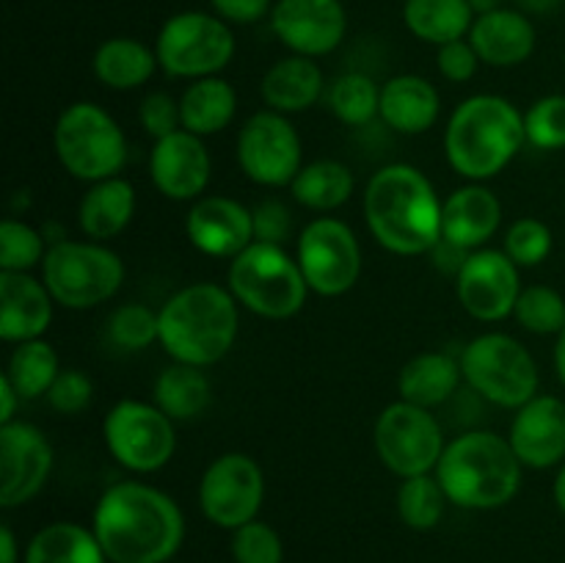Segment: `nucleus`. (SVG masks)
Returning a JSON list of instances; mask_svg holds the SVG:
<instances>
[{
    "label": "nucleus",
    "mask_w": 565,
    "mask_h": 563,
    "mask_svg": "<svg viewBox=\"0 0 565 563\" xmlns=\"http://www.w3.org/2000/svg\"><path fill=\"white\" fill-rule=\"evenodd\" d=\"M92 530L110 563H169L185 541V513L158 486L116 480L94 506Z\"/></svg>",
    "instance_id": "1"
},
{
    "label": "nucleus",
    "mask_w": 565,
    "mask_h": 563,
    "mask_svg": "<svg viewBox=\"0 0 565 563\" xmlns=\"http://www.w3.org/2000/svg\"><path fill=\"white\" fill-rule=\"evenodd\" d=\"M441 202L445 199L417 166L386 163L364 188V224L390 254L419 257L441 241Z\"/></svg>",
    "instance_id": "2"
},
{
    "label": "nucleus",
    "mask_w": 565,
    "mask_h": 563,
    "mask_svg": "<svg viewBox=\"0 0 565 563\" xmlns=\"http://www.w3.org/2000/svg\"><path fill=\"white\" fill-rule=\"evenodd\" d=\"M524 147V114L500 94H472L447 119L445 158L467 182L500 177Z\"/></svg>",
    "instance_id": "3"
},
{
    "label": "nucleus",
    "mask_w": 565,
    "mask_h": 563,
    "mask_svg": "<svg viewBox=\"0 0 565 563\" xmlns=\"http://www.w3.org/2000/svg\"><path fill=\"white\" fill-rule=\"evenodd\" d=\"M241 304L218 282H193L160 304V348L171 362L213 368L235 348Z\"/></svg>",
    "instance_id": "4"
},
{
    "label": "nucleus",
    "mask_w": 565,
    "mask_h": 563,
    "mask_svg": "<svg viewBox=\"0 0 565 563\" xmlns=\"http://www.w3.org/2000/svg\"><path fill=\"white\" fill-rule=\"evenodd\" d=\"M434 475L450 506L463 511H497L519 495L524 467L508 436L472 428L447 442Z\"/></svg>",
    "instance_id": "5"
},
{
    "label": "nucleus",
    "mask_w": 565,
    "mask_h": 563,
    "mask_svg": "<svg viewBox=\"0 0 565 563\" xmlns=\"http://www.w3.org/2000/svg\"><path fill=\"white\" fill-rule=\"evenodd\" d=\"M226 287L243 309L265 320L296 318L312 293L296 254L259 241L230 259Z\"/></svg>",
    "instance_id": "6"
},
{
    "label": "nucleus",
    "mask_w": 565,
    "mask_h": 563,
    "mask_svg": "<svg viewBox=\"0 0 565 563\" xmlns=\"http://www.w3.org/2000/svg\"><path fill=\"white\" fill-rule=\"evenodd\" d=\"M53 149L66 174L88 185L121 177L130 158L121 125L92 99H77L61 110L53 127Z\"/></svg>",
    "instance_id": "7"
},
{
    "label": "nucleus",
    "mask_w": 565,
    "mask_h": 563,
    "mask_svg": "<svg viewBox=\"0 0 565 563\" xmlns=\"http://www.w3.org/2000/svg\"><path fill=\"white\" fill-rule=\"evenodd\" d=\"M125 259L99 241H53L42 263V282L55 304L72 312L110 301L125 285Z\"/></svg>",
    "instance_id": "8"
},
{
    "label": "nucleus",
    "mask_w": 565,
    "mask_h": 563,
    "mask_svg": "<svg viewBox=\"0 0 565 563\" xmlns=\"http://www.w3.org/2000/svg\"><path fill=\"white\" fill-rule=\"evenodd\" d=\"M463 384L486 403L500 408H522L539 395L541 373L524 342L505 331L472 337L458 353Z\"/></svg>",
    "instance_id": "9"
},
{
    "label": "nucleus",
    "mask_w": 565,
    "mask_h": 563,
    "mask_svg": "<svg viewBox=\"0 0 565 563\" xmlns=\"http://www.w3.org/2000/svg\"><path fill=\"white\" fill-rule=\"evenodd\" d=\"M235 47L230 22L210 11H180L163 22L154 39L160 70L188 83L221 75L235 59Z\"/></svg>",
    "instance_id": "10"
},
{
    "label": "nucleus",
    "mask_w": 565,
    "mask_h": 563,
    "mask_svg": "<svg viewBox=\"0 0 565 563\" xmlns=\"http://www.w3.org/2000/svg\"><path fill=\"white\" fill-rule=\"evenodd\" d=\"M103 442L110 458L132 475L160 472L177 453V423L152 401L114 403L103 419Z\"/></svg>",
    "instance_id": "11"
},
{
    "label": "nucleus",
    "mask_w": 565,
    "mask_h": 563,
    "mask_svg": "<svg viewBox=\"0 0 565 563\" xmlns=\"http://www.w3.org/2000/svg\"><path fill=\"white\" fill-rule=\"evenodd\" d=\"M373 445L381 464L403 480L436 472L447 439L439 417L430 408L397 397L375 419Z\"/></svg>",
    "instance_id": "12"
},
{
    "label": "nucleus",
    "mask_w": 565,
    "mask_h": 563,
    "mask_svg": "<svg viewBox=\"0 0 565 563\" xmlns=\"http://www.w3.org/2000/svg\"><path fill=\"white\" fill-rule=\"evenodd\" d=\"M296 259L309 290L323 298L351 293L364 265L356 232L334 215H318L303 226L296 241Z\"/></svg>",
    "instance_id": "13"
},
{
    "label": "nucleus",
    "mask_w": 565,
    "mask_h": 563,
    "mask_svg": "<svg viewBox=\"0 0 565 563\" xmlns=\"http://www.w3.org/2000/svg\"><path fill=\"white\" fill-rule=\"evenodd\" d=\"M237 166L263 188H287L303 169V144L290 116L265 108L248 116L237 132Z\"/></svg>",
    "instance_id": "14"
},
{
    "label": "nucleus",
    "mask_w": 565,
    "mask_h": 563,
    "mask_svg": "<svg viewBox=\"0 0 565 563\" xmlns=\"http://www.w3.org/2000/svg\"><path fill=\"white\" fill-rule=\"evenodd\" d=\"M265 502V472L248 453L230 450L204 467L199 508L215 528L237 530L254 522Z\"/></svg>",
    "instance_id": "15"
},
{
    "label": "nucleus",
    "mask_w": 565,
    "mask_h": 563,
    "mask_svg": "<svg viewBox=\"0 0 565 563\" xmlns=\"http://www.w3.org/2000/svg\"><path fill=\"white\" fill-rule=\"evenodd\" d=\"M519 270L522 268L502 248L486 246L469 254L456 276V296L463 312L480 323L513 318L524 287Z\"/></svg>",
    "instance_id": "16"
},
{
    "label": "nucleus",
    "mask_w": 565,
    "mask_h": 563,
    "mask_svg": "<svg viewBox=\"0 0 565 563\" xmlns=\"http://www.w3.org/2000/svg\"><path fill=\"white\" fill-rule=\"evenodd\" d=\"M55 453L39 425L11 419L0 425V506L20 508L47 486Z\"/></svg>",
    "instance_id": "17"
},
{
    "label": "nucleus",
    "mask_w": 565,
    "mask_h": 563,
    "mask_svg": "<svg viewBox=\"0 0 565 563\" xmlns=\"http://www.w3.org/2000/svg\"><path fill=\"white\" fill-rule=\"evenodd\" d=\"M270 31L290 53L323 59L334 53L348 33L342 0H276Z\"/></svg>",
    "instance_id": "18"
},
{
    "label": "nucleus",
    "mask_w": 565,
    "mask_h": 563,
    "mask_svg": "<svg viewBox=\"0 0 565 563\" xmlns=\"http://www.w3.org/2000/svg\"><path fill=\"white\" fill-rule=\"evenodd\" d=\"M213 177V158L202 136L177 130L158 138L149 152V180L171 202H196Z\"/></svg>",
    "instance_id": "19"
},
{
    "label": "nucleus",
    "mask_w": 565,
    "mask_h": 563,
    "mask_svg": "<svg viewBox=\"0 0 565 563\" xmlns=\"http://www.w3.org/2000/svg\"><path fill=\"white\" fill-rule=\"evenodd\" d=\"M185 235L188 243L204 257H237L254 243L252 208L224 193L199 196L185 215Z\"/></svg>",
    "instance_id": "20"
},
{
    "label": "nucleus",
    "mask_w": 565,
    "mask_h": 563,
    "mask_svg": "<svg viewBox=\"0 0 565 563\" xmlns=\"http://www.w3.org/2000/svg\"><path fill=\"white\" fill-rule=\"evenodd\" d=\"M508 442L524 469H552L565 461V401L539 395L516 408L508 428Z\"/></svg>",
    "instance_id": "21"
},
{
    "label": "nucleus",
    "mask_w": 565,
    "mask_h": 563,
    "mask_svg": "<svg viewBox=\"0 0 565 563\" xmlns=\"http://www.w3.org/2000/svg\"><path fill=\"white\" fill-rule=\"evenodd\" d=\"M502 226V202L486 182H467L441 202V237L463 252L489 246Z\"/></svg>",
    "instance_id": "22"
},
{
    "label": "nucleus",
    "mask_w": 565,
    "mask_h": 563,
    "mask_svg": "<svg viewBox=\"0 0 565 563\" xmlns=\"http://www.w3.org/2000/svg\"><path fill=\"white\" fill-rule=\"evenodd\" d=\"M55 298L47 285L33 274L0 270V340L17 342L39 340L53 323Z\"/></svg>",
    "instance_id": "23"
},
{
    "label": "nucleus",
    "mask_w": 565,
    "mask_h": 563,
    "mask_svg": "<svg viewBox=\"0 0 565 563\" xmlns=\"http://www.w3.org/2000/svg\"><path fill=\"white\" fill-rule=\"evenodd\" d=\"M467 39L478 50L480 61L486 66H497V70L522 66L535 53V42H539L530 17L519 9H505V6L475 17Z\"/></svg>",
    "instance_id": "24"
},
{
    "label": "nucleus",
    "mask_w": 565,
    "mask_h": 563,
    "mask_svg": "<svg viewBox=\"0 0 565 563\" xmlns=\"http://www.w3.org/2000/svg\"><path fill=\"white\" fill-rule=\"evenodd\" d=\"M441 116V94L428 77L423 75H395L381 83V114L390 130L401 136H423L434 130Z\"/></svg>",
    "instance_id": "25"
},
{
    "label": "nucleus",
    "mask_w": 565,
    "mask_h": 563,
    "mask_svg": "<svg viewBox=\"0 0 565 563\" xmlns=\"http://www.w3.org/2000/svg\"><path fill=\"white\" fill-rule=\"evenodd\" d=\"M326 88L329 86H326L323 70H320L318 61L296 53L270 64L263 81H259L265 108L285 116L303 114L312 105H318L326 97Z\"/></svg>",
    "instance_id": "26"
},
{
    "label": "nucleus",
    "mask_w": 565,
    "mask_h": 563,
    "mask_svg": "<svg viewBox=\"0 0 565 563\" xmlns=\"http://www.w3.org/2000/svg\"><path fill=\"white\" fill-rule=\"evenodd\" d=\"M461 359L452 357L450 351L417 353L397 373V395H401V401L430 408V412L436 406L450 403L461 392Z\"/></svg>",
    "instance_id": "27"
},
{
    "label": "nucleus",
    "mask_w": 565,
    "mask_h": 563,
    "mask_svg": "<svg viewBox=\"0 0 565 563\" xmlns=\"http://www.w3.org/2000/svg\"><path fill=\"white\" fill-rule=\"evenodd\" d=\"M136 215V188L125 177L92 182L77 204V226L88 241L108 243L130 226Z\"/></svg>",
    "instance_id": "28"
},
{
    "label": "nucleus",
    "mask_w": 565,
    "mask_h": 563,
    "mask_svg": "<svg viewBox=\"0 0 565 563\" xmlns=\"http://www.w3.org/2000/svg\"><path fill=\"white\" fill-rule=\"evenodd\" d=\"M92 70L94 77L110 92H136L152 81L160 64L154 47L143 44L141 39L114 36L94 50Z\"/></svg>",
    "instance_id": "29"
},
{
    "label": "nucleus",
    "mask_w": 565,
    "mask_h": 563,
    "mask_svg": "<svg viewBox=\"0 0 565 563\" xmlns=\"http://www.w3.org/2000/svg\"><path fill=\"white\" fill-rule=\"evenodd\" d=\"M237 116V92L221 75L191 81L180 94L182 130L193 136H215L226 130Z\"/></svg>",
    "instance_id": "30"
},
{
    "label": "nucleus",
    "mask_w": 565,
    "mask_h": 563,
    "mask_svg": "<svg viewBox=\"0 0 565 563\" xmlns=\"http://www.w3.org/2000/svg\"><path fill=\"white\" fill-rule=\"evenodd\" d=\"M210 397H213V384L204 368H196V364H166L152 386V403L174 423L202 417L210 406Z\"/></svg>",
    "instance_id": "31"
},
{
    "label": "nucleus",
    "mask_w": 565,
    "mask_h": 563,
    "mask_svg": "<svg viewBox=\"0 0 565 563\" xmlns=\"http://www.w3.org/2000/svg\"><path fill=\"white\" fill-rule=\"evenodd\" d=\"M22 563H110L92 528L50 522L31 535Z\"/></svg>",
    "instance_id": "32"
},
{
    "label": "nucleus",
    "mask_w": 565,
    "mask_h": 563,
    "mask_svg": "<svg viewBox=\"0 0 565 563\" xmlns=\"http://www.w3.org/2000/svg\"><path fill=\"white\" fill-rule=\"evenodd\" d=\"M356 177L351 166L337 158H318L312 163H303L298 177L292 180L290 193L301 208L312 213H334L342 204L351 202Z\"/></svg>",
    "instance_id": "33"
},
{
    "label": "nucleus",
    "mask_w": 565,
    "mask_h": 563,
    "mask_svg": "<svg viewBox=\"0 0 565 563\" xmlns=\"http://www.w3.org/2000/svg\"><path fill=\"white\" fill-rule=\"evenodd\" d=\"M403 22L419 42L441 47V44L469 36L475 11L467 0H406Z\"/></svg>",
    "instance_id": "34"
},
{
    "label": "nucleus",
    "mask_w": 565,
    "mask_h": 563,
    "mask_svg": "<svg viewBox=\"0 0 565 563\" xmlns=\"http://www.w3.org/2000/svg\"><path fill=\"white\" fill-rule=\"evenodd\" d=\"M58 351L50 346L44 337L28 342H17L9 353L3 375L11 381L17 392H20L22 403L36 401V397H47L50 386L61 373Z\"/></svg>",
    "instance_id": "35"
},
{
    "label": "nucleus",
    "mask_w": 565,
    "mask_h": 563,
    "mask_svg": "<svg viewBox=\"0 0 565 563\" xmlns=\"http://www.w3.org/2000/svg\"><path fill=\"white\" fill-rule=\"evenodd\" d=\"M323 103L345 127H367L381 114V86L364 72H342L329 83Z\"/></svg>",
    "instance_id": "36"
},
{
    "label": "nucleus",
    "mask_w": 565,
    "mask_h": 563,
    "mask_svg": "<svg viewBox=\"0 0 565 563\" xmlns=\"http://www.w3.org/2000/svg\"><path fill=\"white\" fill-rule=\"evenodd\" d=\"M447 500L445 489H441L439 478L434 472L417 475V478H403L401 489H397V517L403 524L412 530H434L436 524L445 519Z\"/></svg>",
    "instance_id": "37"
},
{
    "label": "nucleus",
    "mask_w": 565,
    "mask_h": 563,
    "mask_svg": "<svg viewBox=\"0 0 565 563\" xmlns=\"http://www.w3.org/2000/svg\"><path fill=\"white\" fill-rule=\"evenodd\" d=\"M105 334L119 351H147L160 342V315L149 304H119L105 320Z\"/></svg>",
    "instance_id": "38"
},
{
    "label": "nucleus",
    "mask_w": 565,
    "mask_h": 563,
    "mask_svg": "<svg viewBox=\"0 0 565 563\" xmlns=\"http://www.w3.org/2000/svg\"><path fill=\"white\" fill-rule=\"evenodd\" d=\"M513 318L527 334L557 337L565 329V296L550 285L522 287Z\"/></svg>",
    "instance_id": "39"
},
{
    "label": "nucleus",
    "mask_w": 565,
    "mask_h": 563,
    "mask_svg": "<svg viewBox=\"0 0 565 563\" xmlns=\"http://www.w3.org/2000/svg\"><path fill=\"white\" fill-rule=\"evenodd\" d=\"M47 248V237L28 221L9 215L0 224V270L31 274L33 268H42Z\"/></svg>",
    "instance_id": "40"
},
{
    "label": "nucleus",
    "mask_w": 565,
    "mask_h": 563,
    "mask_svg": "<svg viewBox=\"0 0 565 563\" xmlns=\"http://www.w3.org/2000/svg\"><path fill=\"white\" fill-rule=\"evenodd\" d=\"M552 248H555V235H552L550 224L533 215L516 219L505 230L502 237V252L519 265V268H539L550 259Z\"/></svg>",
    "instance_id": "41"
},
{
    "label": "nucleus",
    "mask_w": 565,
    "mask_h": 563,
    "mask_svg": "<svg viewBox=\"0 0 565 563\" xmlns=\"http://www.w3.org/2000/svg\"><path fill=\"white\" fill-rule=\"evenodd\" d=\"M524 132L530 147L541 152L565 149V94H546L524 110Z\"/></svg>",
    "instance_id": "42"
},
{
    "label": "nucleus",
    "mask_w": 565,
    "mask_h": 563,
    "mask_svg": "<svg viewBox=\"0 0 565 563\" xmlns=\"http://www.w3.org/2000/svg\"><path fill=\"white\" fill-rule=\"evenodd\" d=\"M230 550L235 563H285V541L263 519L232 530Z\"/></svg>",
    "instance_id": "43"
},
{
    "label": "nucleus",
    "mask_w": 565,
    "mask_h": 563,
    "mask_svg": "<svg viewBox=\"0 0 565 563\" xmlns=\"http://www.w3.org/2000/svg\"><path fill=\"white\" fill-rule=\"evenodd\" d=\"M92 401H94V381L77 368L61 370L58 379L53 381V386H50L47 392L50 408L64 414V417L83 414L88 406H92Z\"/></svg>",
    "instance_id": "44"
},
{
    "label": "nucleus",
    "mask_w": 565,
    "mask_h": 563,
    "mask_svg": "<svg viewBox=\"0 0 565 563\" xmlns=\"http://www.w3.org/2000/svg\"><path fill=\"white\" fill-rule=\"evenodd\" d=\"M138 121L152 141L171 136L182 127L180 97H171L169 92H149L138 105Z\"/></svg>",
    "instance_id": "45"
},
{
    "label": "nucleus",
    "mask_w": 565,
    "mask_h": 563,
    "mask_svg": "<svg viewBox=\"0 0 565 563\" xmlns=\"http://www.w3.org/2000/svg\"><path fill=\"white\" fill-rule=\"evenodd\" d=\"M254 241L285 246L292 232V210L281 199L268 196L252 208Z\"/></svg>",
    "instance_id": "46"
},
{
    "label": "nucleus",
    "mask_w": 565,
    "mask_h": 563,
    "mask_svg": "<svg viewBox=\"0 0 565 563\" xmlns=\"http://www.w3.org/2000/svg\"><path fill=\"white\" fill-rule=\"evenodd\" d=\"M483 64L478 50L469 39H456L441 47H436V70L447 83H467L478 75V66Z\"/></svg>",
    "instance_id": "47"
},
{
    "label": "nucleus",
    "mask_w": 565,
    "mask_h": 563,
    "mask_svg": "<svg viewBox=\"0 0 565 563\" xmlns=\"http://www.w3.org/2000/svg\"><path fill=\"white\" fill-rule=\"evenodd\" d=\"M210 6L230 25H254L274 11V0H210Z\"/></svg>",
    "instance_id": "48"
},
{
    "label": "nucleus",
    "mask_w": 565,
    "mask_h": 563,
    "mask_svg": "<svg viewBox=\"0 0 565 563\" xmlns=\"http://www.w3.org/2000/svg\"><path fill=\"white\" fill-rule=\"evenodd\" d=\"M22 397L20 392L11 386V381L6 375H0V425L17 419V408H20Z\"/></svg>",
    "instance_id": "49"
},
{
    "label": "nucleus",
    "mask_w": 565,
    "mask_h": 563,
    "mask_svg": "<svg viewBox=\"0 0 565 563\" xmlns=\"http://www.w3.org/2000/svg\"><path fill=\"white\" fill-rule=\"evenodd\" d=\"M0 563H20V544L9 524H0Z\"/></svg>",
    "instance_id": "50"
},
{
    "label": "nucleus",
    "mask_w": 565,
    "mask_h": 563,
    "mask_svg": "<svg viewBox=\"0 0 565 563\" xmlns=\"http://www.w3.org/2000/svg\"><path fill=\"white\" fill-rule=\"evenodd\" d=\"M516 3L519 11H524V14H535V17H544V14H552V11L561 9L563 0H513Z\"/></svg>",
    "instance_id": "51"
},
{
    "label": "nucleus",
    "mask_w": 565,
    "mask_h": 563,
    "mask_svg": "<svg viewBox=\"0 0 565 563\" xmlns=\"http://www.w3.org/2000/svg\"><path fill=\"white\" fill-rule=\"evenodd\" d=\"M552 500H555L557 511L565 517V461L557 467V475H555V484H552Z\"/></svg>",
    "instance_id": "52"
},
{
    "label": "nucleus",
    "mask_w": 565,
    "mask_h": 563,
    "mask_svg": "<svg viewBox=\"0 0 565 563\" xmlns=\"http://www.w3.org/2000/svg\"><path fill=\"white\" fill-rule=\"evenodd\" d=\"M552 359H555L557 379H561V384L565 386V329L555 337V353H552Z\"/></svg>",
    "instance_id": "53"
},
{
    "label": "nucleus",
    "mask_w": 565,
    "mask_h": 563,
    "mask_svg": "<svg viewBox=\"0 0 565 563\" xmlns=\"http://www.w3.org/2000/svg\"><path fill=\"white\" fill-rule=\"evenodd\" d=\"M467 3L472 6L475 17H480V14H489V11H497V9H502V0H467Z\"/></svg>",
    "instance_id": "54"
}]
</instances>
